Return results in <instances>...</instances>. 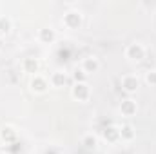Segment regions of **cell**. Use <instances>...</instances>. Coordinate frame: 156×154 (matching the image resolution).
Listing matches in <instances>:
<instances>
[{
    "label": "cell",
    "instance_id": "obj_1",
    "mask_svg": "<svg viewBox=\"0 0 156 154\" xmlns=\"http://www.w3.org/2000/svg\"><path fill=\"white\" fill-rule=\"evenodd\" d=\"M127 54H129L131 58H134V60H140V58L144 56V47H142L140 44H133V45L127 49Z\"/></svg>",
    "mask_w": 156,
    "mask_h": 154
},
{
    "label": "cell",
    "instance_id": "obj_2",
    "mask_svg": "<svg viewBox=\"0 0 156 154\" xmlns=\"http://www.w3.org/2000/svg\"><path fill=\"white\" fill-rule=\"evenodd\" d=\"M66 24H67V26H71V27L80 26V13H75V11L67 13V15H66Z\"/></svg>",
    "mask_w": 156,
    "mask_h": 154
},
{
    "label": "cell",
    "instance_id": "obj_3",
    "mask_svg": "<svg viewBox=\"0 0 156 154\" xmlns=\"http://www.w3.org/2000/svg\"><path fill=\"white\" fill-rule=\"evenodd\" d=\"M123 87H125L127 91H134V89L138 87V80H136V78H125V80H123Z\"/></svg>",
    "mask_w": 156,
    "mask_h": 154
},
{
    "label": "cell",
    "instance_id": "obj_4",
    "mask_svg": "<svg viewBox=\"0 0 156 154\" xmlns=\"http://www.w3.org/2000/svg\"><path fill=\"white\" fill-rule=\"evenodd\" d=\"M85 94H87V89H85V85H83V83H78L76 87H75V96L85 98Z\"/></svg>",
    "mask_w": 156,
    "mask_h": 154
},
{
    "label": "cell",
    "instance_id": "obj_5",
    "mask_svg": "<svg viewBox=\"0 0 156 154\" xmlns=\"http://www.w3.org/2000/svg\"><path fill=\"white\" fill-rule=\"evenodd\" d=\"M98 67V62L94 60V58H89L87 62H85V69H96Z\"/></svg>",
    "mask_w": 156,
    "mask_h": 154
},
{
    "label": "cell",
    "instance_id": "obj_6",
    "mask_svg": "<svg viewBox=\"0 0 156 154\" xmlns=\"http://www.w3.org/2000/svg\"><path fill=\"white\" fill-rule=\"evenodd\" d=\"M0 31H2V33H4V31H9V20H5V18L0 20Z\"/></svg>",
    "mask_w": 156,
    "mask_h": 154
},
{
    "label": "cell",
    "instance_id": "obj_7",
    "mask_svg": "<svg viewBox=\"0 0 156 154\" xmlns=\"http://www.w3.org/2000/svg\"><path fill=\"white\" fill-rule=\"evenodd\" d=\"M133 109H134V107H133V102H131V100H129V102H125V105H123V111H127V113H133Z\"/></svg>",
    "mask_w": 156,
    "mask_h": 154
},
{
    "label": "cell",
    "instance_id": "obj_8",
    "mask_svg": "<svg viewBox=\"0 0 156 154\" xmlns=\"http://www.w3.org/2000/svg\"><path fill=\"white\" fill-rule=\"evenodd\" d=\"M147 82L156 83V71H153V73H149V75H147Z\"/></svg>",
    "mask_w": 156,
    "mask_h": 154
},
{
    "label": "cell",
    "instance_id": "obj_9",
    "mask_svg": "<svg viewBox=\"0 0 156 154\" xmlns=\"http://www.w3.org/2000/svg\"><path fill=\"white\" fill-rule=\"evenodd\" d=\"M42 37H44V38H49V40H51L55 35H53V31H49V33H47V31L44 29V31H42Z\"/></svg>",
    "mask_w": 156,
    "mask_h": 154
},
{
    "label": "cell",
    "instance_id": "obj_10",
    "mask_svg": "<svg viewBox=\"0 0 156 154\" xmlns=\"http://www.w3.org/2000/svg\"><path fill=\"white\" fill-rule=\"evenodd\" d=\"M27 67H31V69H35V71H37V62H33V60H27Z\"/></svg>",
    "mask_w": 156,
    "mask_h": 154
},
{
    "label": "cell",
    "instance_id": "obj_11",
    "mask_svg": "<svg viewBox=\"0 0 156 154\" xmlns=\"http://www.w3.org/2000/svg\"><path fill=\"white\" fill-rule=\"evenodd\" d=\"M123 131H125V136H133V132H131V127H125Z\"/></svg>",
    "mask_w": 156,
    "mask_h": 154
}]
</instances>
